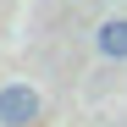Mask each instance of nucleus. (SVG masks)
I'll return each instance as SVG.
<instances>
[{
  "label": "nucleus",
  "instance_id": "f257e3e1",
  "mask_svg": "<svg viewBox=\"0 0 127 127\" xmlns=\"http://www.w3.org/2000/svg\"><path fill=\"white\" fill-rule=\"evenodd\" d=\"M39 122V94L28 83H6L0 89V127H28Z\"/></svg>",
  "mask_w": 127,
  "mask_h": 127
},
{
  "label": "nucleus",
  "instance_id": "f03ea898",
  "mask_svg": "<svg viewBox=\"0 0 127 127\" xmlns=\"http://www.w3.org/2000/svg\"><path fill=\"white\" fill-rule=\"evenodd\" d=\"M94 44L105 61H127V17H105L99 33H94Z\"/></svg>",
  "mask_w": 127,
  "mask_h": 127
}]
</instances>
